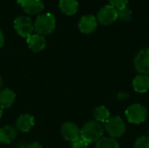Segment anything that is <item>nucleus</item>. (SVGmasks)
<instances>
[{
    "label": "nucleus",
    "instance_id": "nucleus-1",
    "mask_svg": "<svg viewBox=\"0 0 149 148\" xmlns=\"http://www.w3.org/2000/svg\"><path fill=\"white\" fill-rule=\"evenodd\" d=\"M104 126L95 121L90 120L86 122L80 130V139L85 140L86 142L93 143L97 142L100 139H101L104 134Z\"/></svg>",
    "mask_w": 149,
    "mask_h": 148
},
{
    "label": "nucleus",
    "instance_id": "nucleus-2",
    "mask_svg": "<svg viewBox=\"0 0 149 148\" xmlns=\"http://www.w3.org/2000/svg\"><path fill=\"white\" fill-rule=\"evenodd\" d=\"M33 26L37 34L44 37L45 35L51 34L54 31L56 20L52 13H45L37 17Z\"/></svg>",
    "mask_w": 149,
    "mask_h": 148
},
{
    "label": "nucleus",
    "instance_id": "nucleus-3",
    "mask_svg": "<svg viewBox=\"0 0 149 148\" xmlns=\"http://www.w3.org/2000/svg\"><path fill=\"white\" fill-rule=\"evenodd\" d=\"M105 129L111 138L113 139L121 137L127 130L124 120L119 116L109 118V120L105 122Z\"/></svg>",
    "mask_w": 149,
    "mask_h": 148
},
{
    "label": "nucleus",
    "instance_id": "nucleus-4",
    "mask_svg": "<svg viewBox=\"0 0 149 148\" xmlns=\"http://www.w3.org/2000/svg\"><path fill=\"white\" fill-rule=\"evenodd\" d=\"M126 117L127 120L132 124H141L143 123L148 117V111L147 109L140 105L134 104L130 106L126 110Z\"/></svg>",
    "mask_w": 149,
    "mask_h": 148
},
{
    "label": "nucleus",
    "instance_id": "nucleus-5",
    "mask_svg": "<svg viewBox=\"0 0 149 148\" xmlns=\"http://www.w3.org/2000/svg\"><path fill=\"white\" fill-rule=\"evenodd\" d=\"M97 21L103 25H109L114 23L117 19V9L110 4L103 6L97 13Z\"/></svg>",
    "mask_w": 149,
    "mask_h": 148
},
{
    "label": "nucleus",
    "instance_id": "nucleus-6",
    "mask_svg": "<svg viewBox=\"0 0 149 148\" xmlns=\"http://www.w3.org/2000/svg\"><path fill=\"white\" fill-rule=\"evenodd\" d=\"M134 66L140 74H149V48L141 50L134 58Z\"/></svg>",
    "mask_w": 149,
    "mask_h": 148
},
{
    "label": "nucleus",
    "instance_id": "nucleus-7",
    "mask_svg": "<svg viewBox=\"0 0 149 148\" xmlns=\"http://www.w3.org/2000/svg\"><path fill=\"white\" fill-rule=\"evenodd\" d=\"M14 28L18 35L26 38L31 36V33L34 30V26L32 24L31 18L24 16L18 17L17 18L15 19Z\"/></svg>",
    "mask_w": 149,
    "mask_h": 148
},
{
    "label": "nucleus",
    "instance_id": "nucleus-8",
    "mask_svg": "<svg viewBox=\"0 0 149 148\" xmlns=\"http://www.w3.org/2000/svg\"><path fill=\"white\" fill-rule=\"evenodd\" d=\"M61 133L66 140L72 143L80 139V129L73 122L64 123L61 126Z\"/></svg>",
    "mask_w": 149,
    "mask_h": 148
},
{
    "label": "nucleus",
    "instance_id": "nucleus-9",
    "mask_svg": "<svg viewBox=\"0 0 149 148\" xmlns=\"http://www.w3.org/2000/svg\"><path fill=\"white\" fill-rule=\"evenodd\" d=\"M24 12L30 15H36L44 10V3L41 0H17Z\"/></svg>",
    "mask_w": 149,
    "mask_h": 148
},
{
    "label": "nucleus",
    "instance_id": "nucleus-10",
    "mask_svg": "<svg viewBox=\"0 0 149 148\" xmlns=\"http://www.w3.org/2000/svg\"><path fill=\"white\" fill-rule=\"evenodd\" d=\"M98 26V21L93 15L83 16L79 22V29L82 33L90 34L93 32Z\"/></svg>",
    "mask_w": 149,
    "mask_h": 148
},
{
    "label": "nucleus",
    "instance_id": "nucleus-11",
    "mask_svg": "<svg viewBox=\"0 0 149 148\" xmlns=\"http://www.w3.org/2000/svg\"><path fill=\"white\" fill-rule=\"evenodd\" d=\"M35 124V120L33 116L30 115V114H23L20 115L17 121H16V127L17 130L26 133L29 132Z\"/></svg>",
    "mask_w": 149,
    "mask_h": 148
},
{
    "label": "nucleus",
    "instance_id": "nucleus-12",
    "mask_svg": "<svg viewBox=\"0 0 149 148\" xmlns=\"http://www.w3.org/2000/svg\"><path fill=\"white\" fill-rule=\"evenodd\" d=\"M27 44L30 49L35 52H39L45 48L46 42L43 36L35 34L31 35L27 38Z\"/></svg>",
    "mask_w": 149,
    "mask_h": 148
},
{
    "label": "nucleus",
    "instance_id": "nucleus-13",
    "mask_svg": "<svg viewBox=\"0 0 149 148\" xmlns=\"http://www.w3.org/2000/svg\"><path fill=\"white\" fill-rule=\"evenodd\" d=\"M133 87L139 93H145L149 90V77L148 75L140 74L133 80Z\"/></svg>",
    "mask_w": 149,
    "mask_h": 148
},
{
    "label": "nucleus",
    "instance_id": "nucleus-14",
    "mask_svg": "<svg viewBox=\"0 0 149 148\" xmlns=\"http://www.w3.org/2000/svg\"><path fill=\"white\" fill-rule=\"evenodd\" d=\"M17 135V129L12 126H5L0 129V143L9 144L13 141Z\"/></svg>",
    "mask_w": 149,
    "mask_h": 148
},
{
    "label": "nucleus",
    "instance_id": "nucleus-15",
    "mask_svg": "<svg viewBox=\"0 0 149 148\" xmlns=\"http://www.w3.org/2000/svg\"><path fill=\"white\" fill-rule=\"evenodd\" d=\"M16 99V94L10 89H4L0 92V108L10 107Z\"/></svg>",
    "mask_w": 149,
    "mask_h": 148
},
{
    "label": "nucleus",
    "instance_id": "nucleus-16",
    "mask_svg": "<svg viewBox=\"0 0 149 148\" xmlns=\"http://www.w3.org/2000/svg\"><path fill=\"white\" fill-rule=\"evenodd\" d=\"M59 9L66 15H73L78 11L79 3L77 0H60Z\"/></svg>",
    "mask_w": 149,
    "mask_h": 148
},
{
    "label": "nucleus",
    "instance_id": "nucleus-17",
    "mask_svg": "<svg viewBox=\"0 0 149 148\" xmlns=\"http://www.w3.org/2000/svg\"><path fill=\"white\" fill-rule=\"evenodd\" d=\"M93 116L95 121L99 123H102V122H107L109 120L110 113H109V110L106 106H100L93 110Z\"/></svg>",
    "mask_w": 149,
    "mask_h": 148
},
{
    "label": "nucleus",
    "instance_id": "nucleus-18",
    "mask_svg": "<svg viewBox=\"0 0 149 148\" xmlns=\"http://www.w3.org/2000/svg\"><path fill=\"white\" fill-rule=\"evenodd\" d=\"M95 148H120V145L113 138H101L97 143Z\"/></svg>",
    "mask_w": 149,
    "mask_h": 148
},
{
    "label": "nucleus",
    "instance_id": "nucleus-19",
    "mask_svg": "<svg viewBox=\"0 0 149 148\" xmlns=\"http://www.w3.org/2000/svg\"><path fill=\"white\" fill-rule=\"evenodd\" d=\"M132 15H133L132 10L127 6L117 10V17H118V19H120V21L127 22V21L131 20Z\"/></svg>",
    "mask_w": 149,
    "mask_h": 148
},
{
    "label": "nucleus",
    "instance_id": "nucleus-20",
    "mask_svg": "<svg viewBox=\"0 0 149 148\" xmlns=\"http://www.w3.org/2000/svg\"><path fill=\"white\" fill-rule=\"evenodd\" d=\"M134 148H149V136H142L137 139Z\"/></svg>",
    "mask_w": 149,
    "mask_h": 148
},
{
    "label": "nucleus",
    "instance_id": "nucleus-21",
    "mask_svg": "<svg viewBox=\"0 0 149 148\" xmlns=\"http://www.w3.org/2000/svg\"><path fill=\"white\" fill-rule=\"evenodd\" d=\"M128 2H129V0H109L110 5L113 6L117 10L127 6Z\"/></svg>",
    "mask_w": 149,
    "mask_h": 148
},
{
    "label": "nucleus",
    "instance_id": "nucleus-22",
    "mask_svg": "<svg viewBox=\"0 0 149 148\" xmlns=\"http://www.w3.org/2000/svg\"><path fill=\"white\" fill-rule=\"evenodd\" d=\"M72 148H88V143L83 140L82 139H79L77 141L72 142Z\"/></svg>",
    "mask_w": 149,
    "mask_h": 148
},
{
    "label": "nucleus",
    "instance_id": "nucleus-23",
    "mask_svg": "<svg viewBox=\"0 0 149 148\" xmlns=\"http://www.w3.org/2000/svg\"><path fill=\"white\" fill-rule=\"evenodd\" d=\"M128 98V93L125 92H120L118 93V99L120 100H126Z\"/></svg>",
    "mask_w": 149,
    "mask_h": 148
},
{
    "label": "nucleus",
    "instance_id": "nucleus-24",
    "mask_svg": "<svg viewBox=\"0 0 149 148\" xmlns=\"http://www.w3.org/2000/svg\"><path fill=\"white\" fill-rule=\"evenodd\" d=\"M26 148H42V147L38 142H31L27 145Z\"/></svg>",
    "mask_w": 149,
    "mask_h": 148
},
{
    "label": "nucleus",
    "instance_id": "nucleus-25",
    "mask_svg": "<svg viewBox=\"0 0 149 148\" xmlns=\"http://www.w3.org/2000/svg\"><path fill=\"white\" fill-rule=\"evenodd\" d=\"M3 43H4V37H3V34L2 31L0 30V48L3 47Z\"/></svg>",
    "mask_w": 149,
    "mask_h": 148
},
{
    "label": "nucleus",
    "instance_id": "nucleus-26",
    "mask_svg": "<svg viewBox=\"0 0 149 148\" xmlns=\"http://www.w3.org/2000/svg\"><path fill=\"white\" fill-rule=\"evenodd\" d=\"M27 147V145L25 144V143H24V142H22V143H19V144H17L15 148H26Z\"/></svg>",
    "mask_w": 149,
    "mask_h": 148
},
{
    "label": "nucleus",
    "instance_id": "nucleus-27",
    "mask_svg": "<svg viewBox=\"0 0 149 148\" xmlns=\"http://www.w3.org/2000/svg\"><path fill=\"white\" fill-rule=\"evenodd\" d=\"M2 85H3V79H2V77L0 76V89L2 88Z\"/></svg>",
    "mask_w": 149,
    "mask_h": 148
},
{
    "label": "nucleus",
    "instance_id": "nucleus-28",
    "mask_svg": "<svg viewBox=\"0 0 149 148\" xmlns=\"http://www.w3.org/2000/svg\"><path fill=\"white\" fill-rule=\"evenodd\" d=\"M2 115H3V109L0 108V118L2 117Z\"/></svg>",
    "mask_w": 149,
    "mask_h": 148
},
{
    "label": "nucleus",
    "instance_id": "nucleus-29",
    "mask_svg": "<svg viewBox=\"0 0 149 148\" xmlns=\"http://www.w3.org/2000/svg\"><path fill=\"white\" fill-rule=\"evenodd\" d=\"M148 136H149V134H148Z\"/></svg>",
    "mask_w": 149,
    "mask_h": 148
}]
</instances>
